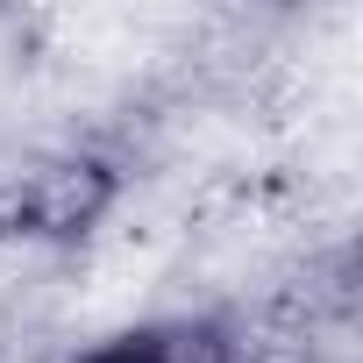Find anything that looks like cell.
Segmentation results:
<instances>
[{"label":"cell","instance_id":"obj_3","mask_svg":"<svg viewBox=\"0 0 363 363\" xmlns=\"http://www.w3.org/2000/svg\"><path fill=\"white\" fill-rule=\"evenodd\" d=\"M72 363H157V342H150V328H135V335H114V342H100Z\"/></svg>","mask_w":363,"mask_h":363},{"label":"cell","instance_id":"obj_1","mask_svg":"<svg viewBox=\"0 0 363 363\" xmlns=\"http://www.w3.org/2000/svg\"><path fill=\"white\" fill-rule=\"evenodd\" d=\"M107 207H114V171L100 157H65V164L29 171L8 193L0 221L22 228V235H86Z\"/></svg>","mask_w":363,"mask_h":363},{"label":"cell","instance_id":"obj_2","mask_svg":"<svg viewBox=\"0 0 363 363\" xmlns=\"http://www.w3.org/2000/svg\"><path fill=\"white\" fill-rule=\"evenodd\" d=\"M150 342H157V363H235L214 320H171V328H150Z\"/></svg>","mask_w":363,"mask_h":363}]
</instances>
